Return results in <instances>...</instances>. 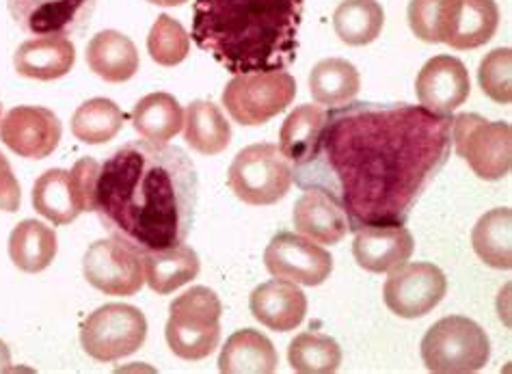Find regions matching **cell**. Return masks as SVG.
Returning a JSON list of instances; mask_svg holds the SVG:
<instances>
[{"label":"cell","instance_id":"obj_40","mask_svg":"<svg viewBox=\"0 0 512 374\" xmlns=\"http://www.w3.org/2000/svg\"><path fill=\"white\" fill-rule=\"evenodd\" d=\"M145 3L158 5V7H182L188 3V0H145Z\"/></svg>","mask_w":512,"mask_h":374},{"label":"cell","instance_id":"obj_35","mask_svg":"<svg viewBox=\"0 0 512 374\" xmlns=\"http://www.w3.org/2000/svg\"><path fill=\"white\" fill-rule=\"evenodd\" d=\"M147 52L158 65L173 68L191 52V35L178 20L171 16H158L150 35H147Z\"/></svg>","mask_w":512,"mask_h":374},{"label":"cell","instance_id":"obj_1","mask_svg":"<svg viewBox=\"0 0 512 374\" xmlns=\"http://www.w3.org/2000/svg\"><path fill=\"white\" fill-rule=\"evenodd\" d=\"M450 152L452 115L407 102H346L325 113L292 178L303 191L327 193L344 210L348 232L404 225Z\"/></svg>","mask_w":512,"mask_h":374},{"label":"cell","instance_id":"obj_8","mask_svg":"<svg viewBox=\"0 0 512 374\" xmlns=\"http://www.w3.org/2000/svg\"><path fill=\"white\" fill-rule=\"evenodd\" d=\"M452 145L482 180H502L512 165V128L508 122H487L476 113L452 117Z\"/></svg>","mask_w":512,"mask_h":374},{"label":"cell","instance_id":"obj_14","mask_svg":"<svg viewBox=\"0 0 512 374\" xmlns=\"http://www.w3.org/2000/svg\"><path fill=\"white\" fill-rule=\"evenodd\" d=\"M59 117L44 106H16L0 122V141L22 158L44 160L61 141Z\"/></svg>","mask_w":512,"mask_h":374},{"label":"cell","instance_id":"obj_19","mask_svg":"<svg viewBox=\"0 0 512 374\" xmlns=\"http://www.w3.org/2000/svg\"><path fill=\"white\" fill-rule=\"evenodd\" d=\"M294 227L320 245H338L348 234V219L333 199L318 189L305 191L292 210Z\"/></svg>","mask_w":512,"mask_h":374},{"label":"cell","instance_id":"obj_30","mask_svg":"<svg viewBox=\"0 0 512 374\" xmlns=\"http://www.w3.org/2000/svg\"><path fill=\"white\" fill-rule=\"evenodd\" d=\"M33 208L55 225H70L83 212L78 210L70 184V171L50 169L35 180Z\"/></svg>","mask_w":512,"mask_h":374},{"label":"cell","instance_id":"obj_36","mask_svg":"<svg viewBox=\"0 0 512 374\" xmlns=\"http://www.w3.org/2000/svg\"><path fill=\"white\" fill-rule=\"evenodd\" d=\"M480 89L497 104L512 100V50L497 48L480 61L478 70Z\"/></svg>","mask_w":512,"mask_h":374},{"label":"cell","instance_id":"obj_29","mask_svg":"<svg viewBox=\"0 0 512 374\" xmlns=\"http://www.w3.org/2000/svg\"><path fill=\"white\" fill-rule=\"evenodd\" d=\"M385 11L376 0H344L333 13V29L348 46H368L381 35Z\"/></svg>","mask_w":512,"mask_h":374},{"label":"cell","instance_id":"obj_22","mask_svg":"<svg viewBox=\"0 0 512 374\" xmlns=\"http://www.w3.org/2000/svg\"><path fill=\"white\" fill-rule=\"evenodd\" d=\"M279 357L273 342L255 329H240L227 338L219 355V370L225 374H271Z\"/></svg>","mask_w":512,"mask_h":374},{"label":"cell","instance_id":"obj_28","mask_svg":"<svg viewBox=\"0 0 512 374\" xmlns=\"http://www.w3.org/2000/svg\"><path fill=\"white\" fill-rule=\"evenodd\" d=\"M359 89L361 76L346 59H322L309 74V93L318 104L342 106L353 102Z\"/></svg>","mask_w":512,"mask_h":374},{"label":"cell","instance_id":"obj_5","mask_svg":"<svg viewBox=\"0 0 512 374\" xmlns=\"http://www.w3.org/2000/svg\"><path fill=\"white\" fill-rule=\"evenodd\" d=\"M491 342L484 329L465 316H446L426 331L422 359L430 372L469 374L489 364Z\"/></svg>","mask_w":512,"mask_h":374},{"label":"cell","instance_id":"obj_23","mask_svg":"<svg viewBox=\"0 0 512 374\" xmlns=\"http://www.w3.org/2000/svg\"><path fill=\"white\" fill-rule=\"evenodd\" d=\"M184 141L201 156H217L232 143V126L217 104L195 100L184 115Z\"/></svg>","mask_w":512,"mask_h":374},{"label":"cell","instance_id":"obj_34","mask_svg":"<svg viewBox=\"0 0 512 374\" xmlns=\"http://www.w3.org/2000/svg\"><path fill=\"white\" fill-rule=\"evenodd\" d=\"M456 5L458 0H411L407 18L413 35L426 44H446Z\"/></svg>","mask_w":512,"mask_h":374},{"label":"cell","instance_id":"obj_26","mask_svg":"<svg viewBox=\"0 0 512 374\" xmlns=\"http://www.w3.org/2000/svg\"><path fill=\"white\" fill-rule=\"evenodd\" d=\"M132 126L147 141L167 143L182 130L184 111L171 93H150L134 104Z\"/></svg>","mask_w":512,"mask_h":374},{"label":"cell","instance_id":"obj_13","mask_svg":"<svg viewBox=\"0 0 512 374\" xmlns=\"http://www.w3.org/2000/svg\"><path fill=\"white\" fill-rule=\"evenodd\" d=\"M268 273L277 279H288L301 286L325 284L333 271L331 253L318 247L314 240L279 232L273 236L264 253Z\"/></svg>","mask_w":512,"mask_h":374},{"label":"cell","instance_id":"obj_41","mask_svg":"<svg viewBox=\"0 0 512 374\" xmlns=\"http://www.w3.org/2000/svg\"><path fill=\"white\" fill-rule=\"evenodd\" d=\"M0 122H3V102H0Z\"/></svg>","mask_w":512,"mask_h":374},{"label":"cell","instance_id":"obj_18","mask_svg":"<svg viewBox=\"0 0 512 374\" xmlns=\"http://www.w3.org/2000/svg\"><path fill=\"white\" fill-rule=\"evenodd\" d=\"M76 63V48L67 37H33L18 46L13 68L24 78L57 80L70 74Z\"/></svg>","mask_w":512,"mask_h":374},{"label":"cell","instance_id":"obj_3","mask_svg":"<svg viewBox=\"0 0 512 374\" xmlns=\"http://www.w3.org/2000/svg\"><path fill=\"white\" fill-rule=\"evenodd\" d=\"M305 0H195L193 39L229 74L288 70L299 52Z\"/></svg>","mask_w":512,"mask_h":374},{"label":"cell","instance_id":"obj_11","mask_svg":"<svg viewBox=\"0 0 512 374\" xmlns=\"http://www.w3.org/2000/svg\"><path fill=\"white\" fill-rule=\"evenodd\" d=\"M448 279L439 266L413 262L398 266L383 288L385 305L400 318H422L446 299Z\"/></svg>","mask_w":512,"mask_h":374},{"label":"cell","instance_id":"obj_27","mask_svg":"<svg viewBox=\"0 0 512 374\" xmlns=\"http://www.w3.org/2000/svg\"><path fill=\"white\" fill-rule=\"evenodd\" d=\"M471 243L484 264L508 271L512 266V210L495 208L482 215L471 234Z\"/></svg>","mask_w":512,"mask_h":374},{"label":"cell","instance_id":"obj_12","mask_svg":"<svg viewBox=\"0 0 512 374\" xmlns=\"http://www.w3.org/2000/svg\"><path fill=\"white\" fill-rule=\"evenodd\" d=\"M98 0H7L11 20L26 35L70 37L83 33Z\"/></svg>","mask_w":512,"mask_h":374},{"label":"cell","instance_id":"obj_9","mask_svg":"<svg viewBox=\"0 0 512 374\" xmlns=\"http://www.w3.org/2000/svg\"><path fill=\"white\" fill-rule=\"evenodd\" d=\"M147 338V320L141 310L126 303L98 307L80 329V344L96 362L111 364L137 353Z\"/></svg>","mask_w":512,"mask_h":374},{"label":"cell","instance_id":"obj_20","mask_svg":"<svg viewBox=\"0 0 512 374\" xmlns=\"http://www.w3.org/2000/svg\"><path fill=\"white\" fill-rule=\"evenodd\" d=\"M85 61L89 70L106 83H126L139 72V50L132 39L119 31H102L87 44Z\"/></svg>","mask_w":512,"mask_h":374},{"label":"cell","instance_id":"obj_31","mask_svg":"<svg viewBox=\"0 0 512 374\" xmlns=\"http://www.w3.org/2000/svg\"><path fill=\"white\" fill-rule=\"evenodd\" d=\"M124 128V113L109 98H93L80 104L72 117V132L87 145H102Z\"/></svg>","mask_w":512,"mask_h":374},{"label":"cell","instance_id":"obj_6","mask_svg":"<svg viewBox=\"0 0 512 374\" xmlns=\"http://www.w3.org/2000/svg\"><path fill=\"white\" fill-rule=\"evenodd\" d=\"M292 163L275 143L240 150L227 173V186L249 206H273L292 189Z\"/></svg>","mask_w":512,"mask_h":374},{"label":"cell","instance_id":"obj_16","mask_svg":"<svg viewBox=\"0 0 512 374\" xmlns=\"http://www.w3.org/2000/svg\"><path fill=\"white\" fill-rule=\"evenodd\" d=\"M413 236L404 225L363 227L355 232L353 256L370 273H392L413 256Z\"/></svg>","mask_w":512,"mask_h":374},{"label":"cell","instance_id":"obj_37","mask_svg":"<svg viewBox=\"0 0 512 374\" xmlns=\"http://www.w3.org/2000/svg\"><path fill=\"white\" fill-rule=\"evenodd\" d=\"M100 176V165L93 158H80L70 169V184L80 212H93L96 206V184Z\"/></svg>","mask_w":512,"mask_h":374},{"label":"cell","instance_id":"obj_39","mask_svg":"<svg viewBox=\"0 0 512 374\" xmlns=\"http://www.w3.org/2000/svg\"><path fill=\"white\" fill-rule=\"evenodd\" d=\"M9 370H13L9 346L3 340H0V372H9Z\"/></svg>","mask_w":512,"mask_h":374},{"label":"cell","instance_id":"obj_15","mask_svg":"<svg viewBox=\"0 0 512 374\" xmlns=\"http://www.w3.org/2000/svg\"><path fill=\"white\" fill-rule=\"evenodd\" d=\"M417 100L435 115H452L471 93L469 72L461 59L439 55L424 63L415 78Z\"/></svg>","mask_w":512,"mask_h":374},{"label":"cell","instance_id":"obj_32","mask_svg":"<svg viewBox=\"0 0 512 374\" xmlns=\"http://www.w3.org/2000/svg\"><path fill=\"white\" fill-rule=\"evenodd\" d=\"M288 362L301 374H329L342 366V349L325 333L305 331L290 342Z\"/></svg>","mask_w":512,"mask_h":374},{"label":"cell","instance_id":"obj_25","mask_svg":"<svg viewBox=\"0 0 512 374\" xmlns=\"http://www.w3.org/2000/svg\"><path fill=\"white\" fill-rule=\"evenodd\" d=\"M57 234L42 221L26 219L9 236V258L24 273H42L57 258Z\"/></svg>","mask_w":512,"mask_h":374},{"label":"cell","instance_id":"obj_7","mask_svg":"<svg viewBox=\"0 0 512 374\" xmlns=\"http://www.w3.org/2000/svg\"><path fill=\"white\" fill-rule=\"evenodd\" d=\"M296 80L290 72L238 74L223 89V104L240 126H262L294 102Z\"/></svg>","mask_w":512,"mask_h":374},{"label":"cell","instance_id":"obj_38","mask_svg":"<svg viewBox=\"0 0 512 374\" xmlns=\"http://www.w3.org/2000/svg\"><path fill=\"white\" fill-rule=\"evenodd\" d=\"M20 204H22L20 184L16 176H13L9 160L0 154V210L16 212Z\"/></svg>","mask_w":512,"mask_h":374},{"label":"cell","instance_id":"obj_4","mask_svg":"<svg viewBox=\"0 0 512 374\" xmlns=\"http://www.w3.org/2000/svg\"><path fill=\"white\" fill-rule=\"evenodd\" d=\"M223 305L217 292L193 286L169 305L165 338L173 355L186 362L208 357L221 342Z\"/></svg>","mask_w":512,"mask_h":374},{"label":"cell","instance_id":"obj_17","mask_svg":"<svg viewBox=\"0 0 512 374\" xmlns=\"http://www.w3.org/2000/svg\"><path fill=\"white\" fill-rule=\"evenodd\" d=\"M249 310L264 327L286 333L305 320L307 297L296 284L275 277L251 292Z\"/></svg>","mask_w":512,"mask_h":374},{"label":"cell","instance_id":"obj_24","mask_svg":"<svg viewBox=\"0 0 512 374\" xmlns=\"http://www.w3.org/2000/svg\"><path fill=\"white\" fill-rule=\"evenodd\" d=\"M500 26V9L495 0H458L450 37L454 50H474L489 44Z\"/></svg>","mask_w":512,"mask_h":374},{"label":"cell","instance_id":"obj_21","mask_svg":"<svg viewBox=\"0 0 512 374\" xmlns=\"http://www.w3.org/2000/svg\"><path fill=\"white\" fill-rule=\"evenodd\" d=\"M201 262L195 249L186 247L184 243L163 251H147L143 253V271L145 282L156 295H171L186 284H191L199 275Z\"/></svg>","mask_w":512,"mask_h":374},{"label":"cell","instance_id":"obj_33","mask_svg":"<svg viewBox=\"0 0 512 374\" xmlns=\"http://www.w3.org/2000/svg\"><path fill=\"white\" fill-rule=\"evenodd\" d=\"M325 113L327 111H322L320 106L303 104L296 106L286 117L279 132V150L284 152L290 163H301L307 152L314 148L318 132L325 124Z\"/></svg>","mask_w":512,"mask_h":374},{"label":"cell","instance_id":"obj_2","mask_svg":"<svg viewBox=\"0 0 512 374\" xmlns=\"http://www.w3.org/2000/svg\"><path fill=\"white\" fill-rule=\"evenodd\" d=\"M197 171L175 145L130 141L100 165L96 212L113 238L141 253L182 245L197 208Z\"/></svg>","mask_w":512,"mask_h":374},{"label":"cell","instance_id":"obj_10","mask_svg":"<svg viewBox=\"0 0 512 374\" xmlns=\"http://www.w3.org/2000/svg\"><path fill=\"white\" fill-rule=\"evenodd\" d=\"M83 275L104 295L132 297L145 284L143 253L117 238L96 240L83 258Z\"/></svg>","mask_w":512,"mask_h":374}]
</instances>
